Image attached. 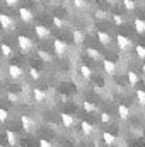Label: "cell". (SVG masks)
I'll list each match as a JSON object with an SVG mask.
<instances>
[{
	"label": "cell",
	"mask_w": 145,
	"mask_h": 147,
	"mask_svg": "<svg viewBox=\"0 0 145 147\" xmlns=\"http://www.w3.org/2000/svg\"><path fill=\"white\" fill-rule=\"evenodd\" d=\"M17 45H19V48H21V51H22V53H28L29 50H33L34 41H33L31 38L24 36V34H19V36H17Z\"/></svg>",
	"instance_id": "1"
},
{
	"label": "cell",
	"mask_w": 145,
	"mask_h": 147,
	"mask_svg": "<svg viewBox=\"0 0 145 147\" xmlns=\"http://www.w3.org/2000/svg\"><path fill=\"white\" fill-rule=\"evenodd\" d=\"M116 41H118V48H119V50H123V51L130 50V48H132V45H133V41H132L128 36H125V34H118Z\"/></svg>",
	"instance_id": "2"
},
{
	"label": "cell",
	"mask_w": 145,
	"mask_h": 147,
	"mask_svg": "<svg viewBox=\"0 0 145 147\" xmlns=\"http://www.w3.org/2000/svg\"><path fill=\"white\" fill-rule=\"evenodd\" d=\"M53 48H55V53H56V57H63L65 55V51H67V43L63 41V39H55L53 41Z\"/></svg>",
	"instance_id": "3"
},
{
	"label": "cell",
	"mask_w": 145,
	"mask_h": 147,
	"mask_svg": "<svg viewBox=\"0 0 145 147\" xmlns=\"http://www.w3.org/2000/svg\"><path fill=\"white\" fill-rule=\"evenodd\" d=\"M21 123H22L24 132H33V130H34V127H36L34 120H33L31 116H28V115H22V116H21Z\"/></svg>",
	"instance_id": "4"
},
{
	"label": "cell",
	"mask_w": 145,
	"mask_h": 147,
	"mask_svg": "<svg viewBox=\"0 0 145 147\" xmlns=\"http://www.w3.org/2000/svg\"><path fill=\"white\" fill-rule=\"evenodd\" d=\"M0 26H2L5 31L14 29V21H12V17L7 16V14H0Z\"/></svg>",
	"instance_id": "5"
},
{
	"label": "cell",
	"mask_w": 145,
	"mask_h": 147,
	"mask_svg": "<svg viewBox=\"0 0 145 147\" xmlns=\"http://www.w3.org/2000/svg\"><path fill=\"white\" fill-rule=\"evenodd\" d=\"M19 17H21V21L22 22H33V19H34V16H33V12L29 10V9H26V7H21L19 9Z\"/></svg>",
	"instance_id": "6"
},
{
	"label": "cell",
	"mask_w": 145,
	"mask_h": 147,
	"mask_svg": "<svg viewBox=\"0 0 145 147\" xmlns=\"http://www.w3.org/2000/svg\"><path fill=\"white\" fill-rule=\"evenodd\" d=\"M34 33H36V36L39 38V39H46V38H50V34H51V31H50L46 26H43V24H36Z\"/></svg>",
	"instance_id": "7"
},
{
	"label": "cell",
	"mask_w": 145,
	"mask_h": 147,
	"mask_svg": "<svg viewBox=\"0 0 145 147\" xmlns=\"http://www.w3.org/2000/svg\"><path fill=\"white\" fill-rule=\"evenodd\" d=\"M7 70H9V75H10V79H19V77L24 74L22 67H19V65H15V63H10Z\"/></svg>",
	"instance_id": "8"
},
{
	"label": "cell",
	"mask_w": 145,
	"mask_h": 147,
	"mask_svg": "<svg viewBox=\"0 0 145 147\" xmlns=\"http://www.w3.org/2000/svg\"><path fill=\"white\" fill-rule=\"evenodd\" d=\"M103 67H104V70H106V74L108 75H114L116 74V70H118V67H116V63L114 62H111V60H103Z\"/></svg>",
	"instance_id": "9"
},
{
	"label": "cell",
	"mask_w": 145,
	"mask_h": 147,
	"mask_svg": "<svg viewBox=\"0 0 145 147\" xmlns=\"http://www.w3.org/2000/svg\"><path fill=\"white\" fill-rule=\"evenodd\" d=\"M60 120H62L63 127H67V128H70V127L75 125V118H73L72 115H68V113H62L60 115Z\"/></svg>",
	"instance_id": "10"
},
{
	"label": "cell",
	"mask_w": 145,
	"mask_h": 147,
	"mask_svg": "<svg viewBox=\"0 0 145 147\" xmlns=\"http://www.w3.org/2000/svg\"><path fill=\"white\" fill-rule=\"evenodd\" d=\"M33 98H34L36 103H44V101H46V92H44L43 89L36 87V89H33Z\"/></svg>",
	"instance_id": "11"
},
{
	"label": "cell",
	"mask_w": 145,
	"mask_h": 147,
	"mask_svg": "<svg viewBox=\"0 0 145 147\" xmlns=\"http://www.w3.org/2000/svg\"><path fill=\"white\" fill-rule=\"evenodd\" d=\"M133 28H135V31H137L138 34H144L145 33V21L140 19V17H135V19H133Z\"/></svg>",
	"instance_id": "12"
},
{
	"label": "cell",
	"mask_w": 145,
	"mask_h": 147,
	"mask_svg": "<svg viewBox=\"0 0 145 147\" xmlns=\"http://www.w3.org/2000/svg\"><path fill=\"white\" fill-rule=\"evenodd\" d=\"M97 39H99L101 45H104V46H109V45H111V36H109L106 31H97Z\"/></svg>",
	"instance_id": "13"
},
{
	"label": "cell",
	"mask_w": 145,
	"mask_h": 147,
	"mask_svg": "<svg viewBox=\"0 0 145 147\" xmlns=\"http://www.w3.org/2000/svg\"><path fill=\"white\" fill-rule=\"evenodd\" d=\"M0 51H2V55H3L5 58H10V57L14 55L12 46H10V45H7V43H2V45H0Z\"/></svg>",
	"instance_id": "14"
},
{
	"label": "cell",
	"mask_w": 145,
	"mask_h": 147,
	"mask_svg": "<svg viewBox=\"0 0 145 147\" xmlns=\"http://www.w3.org/2000/svg\"><path fill=\"white\" fill-rule=\"evenodd\" d=\"M36 55H38V58H39L41 62H44V63H50V62L53 60V57H51V55H50L46 50H38Z\"/></svg>",
	"instance_id": "15"
},
{
	"label": "cell",
	"mask_w": 145,
	"mask_h": 147,
	"mask_svg": "<svg viewBox=\"0 0 145 147\" xmlns=\"http://www.w3.org/2000/svg\"><path fill=\"white\" fill-rule=\"evenodd\" d=\"M72 38H73V43H75V45H82V43H84V39H85L84 33H82V31H79V29H73V31H72Z\"/></svg>",
	"instance_id": "16"
},
{
	"label": "cell",
	"mask_w": 145,
	"mask_h": 147,
	"mask_svg": "<svg viewBox=\"0 0 145 147\" xmlns=\"http://www.w3.org/2000/svg\"><path fill=\"white\" fill-rule=\"evenodd\" d=\"M80 128H82L84 135H92V132H94V127H92L89 121H85V120L80 121Z\"/></svg>",
	"instance_id": "17"
},
{
	"label": "cell",
	"mask_w": 145,
	"mask_h": 147,
	"mask_svg": "<svg viewBox=\"0 0 145 147\" xmlns=\"http://www.w3.org/2000/svg\"><path fill=\"white\" fill-rule=\"evenodd\" d=\"M87 55H89L92 60H96V62H101V60H103V55H101L96 48H87Z\"/></svg>",
	"instance_id": "18"
},
{
	"label": "cell",
	"mask_w": 145,
	"mask_h": 147,
	"mask_svg": "<svg viewBox=\"0 0 145 147\" xmlns=\"http://www.w3.org/2000/svg\"><path fill=\"white\" fill-rule=\"evenodd\" d=\"M79 72H80V75L85 79V80H91V77H92V70L87 67V65H80V69H79Z\"/></svg>",
	"instance_id": "19"
},
{
	"label": "cell",
	"mask_w": 145,
	"mask_h": 147,
	"mask_svg": "<svg viewBox=\"0 0 145 147\" xmlns=\"http://www.w3.org/2000/svg\"><path fill=\"white\" fill-rule=\"evenodd\" d=\"M118 115H119L121 120H126V118L130 116V108L125 106V105H119V106H118Z\"/></svg>",
	"instance_id": "20"
},
{
	"label": "cell",
	"mask_w": 145,
	"mask_h": 147,
	"mask_svg": "<svg viewBox=\"0 0 145 147\" xmlns=\"http://www.w3.org/2000/svg\"><path fill=\"white\" fill-rule=\"evenodd\" d=\"M5 137H7V142H9L10 146H15V144H17V135H15V132L5 130Z\"/></svg>",
	"instance_id": "21"
},
{
	"label": "cell",
	"mask_w": 145,
	"mask_h": 147,
	"mask_svg": "<svg viewBox=\"0 0 145 147\" xmlns=\"http://www.w3.org/2000/svg\"><path fill=\"white\" fill-rule=\"evenodd\" d=\"M126 77H128V84L130 86H137L138 84V75L133 72V70H130V72L126 74Z\"/></svg>",
	"instance_id": "22"
},
{
	"label": "cell",
	"mask_w": 145,
	"mask_h": 147,
	"mask_svg": "<svg viewBox=\"0 0 145 147\" xmlns=\"http://www.w3.org/2000/svg\"><path fill=\"white\" fill-rule=\"evenodd\" d=\"M103 139H104V142H106L108 146H111V144L116 142V137H114L113 134H109V132H104V134H103Z\"/></svg>",
	"instance_id": "23"
},
{
	"label": "cell",
	"mask_w": 145,
	"mask_h": 147,
	"mask_svg": "<svg viewBox=\"0 0 145 147\" xmlns=\"http://www.w3.org/2000/svg\"><path fill=\"white\" fill-rule=\"evenodd\" d=\"M123 5L126 10H135L137 9V2L135 0H123Z\"/></svg>",
	"instance_id": "24"
},
{
	"label": "cell",
	"mask_w": 145,
	"mask_h": 147,
	"mask_svg": "<svg viewBox=\"0 0 145 147\" xmlns=\"http://www.w3.org/2000/svg\"><path fill=\"white\" fill-rule=\"evenodd\" d=\"M135 51H137V55H138V58H140V60H145V46L137 45V46H135Z\"/></svg>",
	"instance_id": "25"
},
{
	"label": "cell",
	"mask_w": 145,
	"mask_h": 147,
	"mask_svg": "<svg viewBox=\"0 0 145 147\" xmlns=\"http://www.w3.org/2000/svg\"><path fill=\"white\" fill-rule=\"evenodd\" d=\"M137 101H138L142 106H145V91H142V89L137 91Z\"/></svg>",
	"instance_id": "26"
},
{
	"label": "cell",
	"mask_w": 145,
	"mask_h": 147,
	"mask_svg": "<svg viewBox=\"0 0 145 147\" xmlns=\"http://www.w3.org/2000/svg\"><path fill=\"white\" fill-rule=\"evenodd\" d=\"M113 22H114L116 26H121V24L125 22V17H123L121 14H114V16H113Z\"/></svg>",
	"instance_id": "27"
},
{
	"label": "cell",
	"mask_w": 145,
	"mask_h": 147,
	"mask_svg": "<svg viewBox=\"0 0 145 147\" xmlns=\"http://www.w3.org/2000/svg\"><path fill=\"white\" fill-rule=\"evenodd\" d=\"M84 110L87 111V113H92V111H96V105L94 103H89V101H84Z\"/></svg>",
	"instance_id": "28"
},
{
	"label": "cell",
	"mask_w": 145,
	"mask_h": 147,
	"mask_svg": "<svg viewBox=\"0 0 145 147\" xmlns=\"http://www.w3.org/2000/svg\"><path fill=\"white\" fill-rule=\"evenodd\" d=\"M7 98H9V101H10V103H19V99H21V96H19L17 92H9V94H7Z\"/></svg>",
	"instance_id": "29"
},
{
	"label": "cell",
	"mask_w": 145,
	"mask_h": 147,
	"mask_svg": "<svg viewBox=\"0 0 145 147\" xmlns=\"http://www.w3.org/2000/svg\"><path fill=\"white\" fill-rule=\"evenodd\" d=\"M7 120H9V111L3 110V108H0V121H2V123H5Z\"/></svg>",
	"instance_id": "30"
},
{
	"label": "cell",
	"mask_w": 145,
	"mask_h": 147,
	"mask_svg": "<svg viewBox=\"0 0 145 147\" xmlns=\"http://www.w3.org/2000/svg\"><path fill=\"white\" fill-rule=\"evenodd\" d=\"M73 5H75L77 9H80V10H82V9H85V7H87V2H85V0H73Z\"/></svg>",
	"instance_id": "31"
},
{
	"label": "cell",
	"mask_w": 145,
	"mask_h": 147,
	"mask_svg": "<svg viewBox=\"0 0 145 147\" xmlns=\"http://www.w3.org/2000/svg\"><path fill=\"white\" fill-rule=\"evenodd\" d=\"M29 75H31V79H33V80H38V79H41V74L38 72L36 69H29Z\"/></svg>",
	"instance_id": "32"
},
{
	"label": "cell",
	"mask_w": 145,
	"mask_h": 147,
	"mask_svg": "<svg viewBox=\"0 0 145 147\" xmlns=\"http://www.w3.org/2000/svg\"><path fill=\"white\" fill-rule=\"evenodd\" d=\"M53 24H55V28H60V29H62V28L65 26V22H63V21H62L60 17H56V16L53 17Z\"/></svg>",
	"instance_id": "33"
},
{
	"label": "cell",
	"mask_w": 145,
	"mask_h": 147,
	"mask_svg": "<svg viewBox=\"0 0 145 147\" xmlns=\"http://www.w3.org/2000/svg\"><path fill=\"white\" fill-rule=\"evenodd\" d=\"M101 121L103 123H109L111 121V116H109L108 113H101Z\"/></svg>",
	"instance_id": "34"
},
{
	"label": "cell",
	"mask_w": 145,
	"mask_h": 147,
	"mask_svg": "<svg viewBox=\"0 0 145 147\" xmlns=\"http://www.w3.org/2000/svg\"><path fill=\"white\" fill-rule=\"evenodd\" d=\"M96 17H97V19H104V17H106V12L99 9V10H96Z\"/></svg>",
	"instance_id": "35"
},
{
	"label": "cell",
	"mask_w": 145,
	"mask_h": 147,
	"mask_svg": "<svg viewBox=\"0 0 145 147\" xmlns=\"http://www.w3.org/2000/svg\"><path fill=\"white\" fill-rule=\"evenodd\" d=\"M5 3H7L9 7H17V3H19V0H5Z\"/></svg>",
	"instance_id": "36"
},
{
	"label": "cell",
	"mask_w": 145,
	"mask_h": 147,
	"mask_svg": "<svg viewBox=\"0 0 145 147\" xmlns=\"http://www.w3.org/2000/svg\"><path fill=\"white\" fill-rule=\"evenodd\" d=\"M39 146H41V147H50L51 144H50L48 140H44V139H41V140H39Z\"/></svg>",
	"instance_id": "37"
},
{
	"label": "cell",
	"mask_w": 145,
	"mask_h": 147,
	"mask_svg": "<svg viewBox=\"0 0 145 147\" xmlns=\"http://www.w3.org/2000/svg\"><path fill=\"white\" fill-rule=\"evenodd\" d=\"M106 2H108V3H111V5H116V3H118V0H106Z\"/></svg>",
	"instance_id": "38"
},
{
	"label": "cell",
	"mask_w": 145,
	"mask_h": 147,
	"mask_svg": "<svg viewBox=\"0 0 145 147\" xmlns=\"http://www.w3.org/2000/svg\"><path fill=\"white\" fill-rule=\"evenodd\" d=\"M142 72H144V75H145V63L142 65Z\"/></svg>",
	"instance_id": "39"
},
{
	"label": "cell",
	"mask_w": 145,
	"mask_h": 147,
	"mask_svg": "<svg viewBox=\"0 0 145 147\" xmlns=\"http://www.w3.org/2000/svg\"><path fill=\"white\" fill-rule=\"evenodd\" d=\"M33 2H36V3H38V2H39V0H33Z\"/></svg>",
	"instance_id": "40"
}]
</instances>
